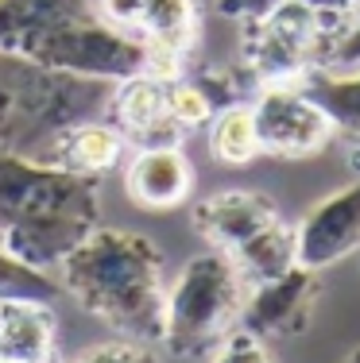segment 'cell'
Segmentation results:
<instances>
[{
  "mask_svg": "<svg viewBox=\"0 0 360 363\" xmlns=\"http://www.w3.org/2000/svg\"><path fill=\"white\" fill-rule=\"evenodd\" d=\"M55 279L85 313L116 328L120 336L159 344L167 306V259L143 232L97 224L82 244L62 255Z\"/></svg>",
  "mask_w": 360,
  "mask_h": 363,
  "instance_id": "1",
  "label": "cell"
},
{
  "mask_svg": "<svg viewBox=\"0 0 360 363\" xmlns=\"http://www.w3.org/2000/svg\"><path fill=\"white\" fill-rule=\"evenodd\" d=\"M101 224V178L39 155L0 151V244L39 271H55Z\"/></svg>",
  "mask_w": 360,
  "mask_h": 363,
  "instance_id": "2",
  "label": "cell"
},
{
  "mask_svg": "<svg viewBox=\"0 0 360 363\" xmlns=\"http://www.w3.org/2000/svg\"><path fill=\"white\" fill-rule=\"evenodd\" d=\"M0 50L97 82L151 70V50L101 20L93 0H0Z\"/></svg>",
  "mask_w": 360,
  "mask_h": 363,
  "instance_id": "3",
  "label": "cell"
},
{
  "mask_svg": "<svg viewBox=\"0 0 360 363\" xmlns=\"http://www.w3.org/2000/svg\"><path fill=\"white\" fill-rule=\"evenodd\" d=\"M356 12L349 0H279L263 16L240 23V66L256 85L302 82L314 70H333Z\"/></svg>",
  "mask_w": 360,
  "mask_h": 363,
  "instance_id": "4",
  "label": "cell"
},
{
  "mask_svg": "<svg viewBox=\"0 0 360 363\" xmlns=\"http://www.w3.org/2000/svg\"><path fill=\"white\" fill-rule=\"evenodd\" d=\"M113 82L58 74L0 50V151L36 155L66 124L105 108Z\"/></svg>",
  "mask_w": 360,
  "mask_h": 363,
  "instance_id": "5",
  "label": "cell"
},
{
  "mask_svg": "<svg viewBox=\"0 0 360 363\" xmlns=\"http://www.w3.org/2000/svg\"><path fill=\"white\" fill-rule=\"evenodd\" d=\"M248 286L252 282L225 252L209 247L194 255L167 290L159 344L178 359L209 356L213 344L240 321Z\"/></svg>",
  "mask_w": 360,
  "mask_h": 363,
  "instance_id": "6",
  "label": "cell"
},
{
  "mask_svg": "<svg viewBox=\"0 0 360 363\" xmlns=\"http://www.w3.org/2000/svg\"><path fill=\"white\" fill-rule=\"evenodd\" d=\"M194 228L244 271L248 282L276 279L295 267V228L279 205L256 189H221L194 205Z\"/></svg>",
  "mask_w": 360,
  "mask_h": 363,
  "instance_id": "7",
  "label": "cell"
},
{
  "mask_svg": "<svg viewBox=\"0 0 360 363\" xmlns=\"http://www.w3.org/2000/svg\"><path fill=\"white\" fill-rule=\"evenodd\" d=\"M101 20L151 50V74L175 77L190 66L202 31L198 0H93Z\"/></svg>",
  "mask_w": 360,
  "mask_h": 363,
  "instance_id": "8",
  "label": "cell"
},
{
  "mask_svg": "<svg viewBox=\"0 0 360 363\" xmlns=\"http://www.w3.org/2000/svg\"><path fill=\"white\" fill-rule=\"evenodd\" d=\"M260 135V151L271 159H310L329 147L337 135L329 112H325L298 82L260 85L248 101Z\"/></svg>",
  "mask_w": 360,
  "mask_h": 363,
  "instance_id": "9",
  "label": "cell"
},
{
  "mask_svg": "<svg viewBox=\"0 0 360 363\" xmlns=\"http://www.w3.org/2000/svg\"><path fill=\"white\" fill-rule=\"evenodd\" d=\"M318 271L310 267H287L276 279H263L248 286L244 309H240V321L248 333L263 336V340H295L302 336L314 321V306H318Z\"/></svg>",
  "mask_w": 360,
  "mask_h": 363,
  "instance_id": "10",
  "label": "cell"
},
{
  "mask_svg": "<svg viewBox=\"0 0 360 363\" xmlns=\"http://www.w3.org/2000/svg\"><path fill=\"white\" fill-rule=\"evenodd\" d=\"M360 247V174L349 186L322 197L295 228V259L298 267L325 271L349 259Z\"/></svg>",
  "mask_w": 360,
  "mask_h": 363,
  "instance_id": "11",
  "label": "cell"
},
{
  "mask_svg": "<svg viewBox=\"0 0 360 363\" xmlns=\"http://www.w3.org/2000/svg\"><path fill=\"white\" fill-rule=\"evenodd\" d=\"M105 120L128 140V147H156V143H186V132L170 120L167 108V77L143 70L113 82L105 97Z\"/></svg>",
  "mask_w": 360,
  "mask_h": 363,
  "instance_id": "12",
  "label": "cell"
},
{
  "mask_svg": "<svg viewBox=\"0 0 360 363\" xmlns=\"http://www.w3.org/2000/svg\"><path fill=\"white\" fill-rule=\"evenodd\" d=\"M124 194L132 205L151 213H167L186 205L194 194V162L178 143L136 147L132 162L124 167Z\"/></svg>",
  "mask_w": 360,
  "mask_h": 363,
  "instance_id": "13",
  "label": "cell"
},
{
  "mask_svg": "<svg viewBox=\"0 0 360 363\" xmlns=\"http://www.w3.org/2000/svg\"><path fill=\"white\" fill-rule=\"evenodd\" d=\"M124 147H128V140L109 124V120L85 116L78 124H66L58 135H50L36 155L47 162H55V167H62V170H74V174L105 178L109 170L120 167Z\"/></svg>",
  "mask_w": 360,
  "mask_h": 363,
  "instance_id": "14",
  "label": "cell"
},
{
  "mask_svg": "<svg viewBox=\"0 0 360 363\" xmlns=\"http://www.w3.org/2000/svg\"><path fill=\"white\" fill-rule=\"evenodd\" d=\"M0 359H58V317L50 301H0Z\"/></svg>",
  "mask_w": 360,
  "mask_h": 363,
  "instance_id": "15",
  "label": "cell"
},
{
  "mask_svg": "<svg viewBox=\"0 0 360 363\" xmlns=\"http://www.w3.org/2000/svg\"><path fill=\"white\" fill-rule=\"evenodd\" d=\"M298 85L329 112L337 135L360 147V66H353V70H314Z\"/></svg>",
  "mask_w": 360,
  "mask_h": 363,
  "instance_id": "16",
  "label": "cell"
},
{
  "mask_svg": "<svg viewBox=\"0 0 360 363\" xmlns=\"http://www.w3.org/2000/svg\"><path fill=\"white\" fill-rule=\"evenodd\" d=\"M205 132H209V155L217 162H225V167H248V162H256L263 155L248 101L221 108L217 116L205 124Z\"/></svg>",
  "mask_w": 360,
  "mask_h": 363,
  "instance_id": "17",
  "label": "cell"
},
{
  "mask_svg": "<svg viewBox=\"0 0 360 363\" xmlns=\"http://www.w3.org/2000/svg\"><path fill=\"white\" fill-rule=\"evenodd\" d=\"M62 294L58 279L50 271H39V267L23 263L20 255H12L4 244H0V301L4 298H36V301H50Z\"/></svg>",
  "mask_w": 360,
  "mask_h": 363,
  "instance_id": "18",
  "label": "cell"
},
{
  "mask_svg": "<svg viewBox=\"0 0 360 363\" xmlns=\"http://www.w3.org/2000/svg\"><path fill=\"white\" fill-rule=\"evenodd\" d=\"M209 363H276V356H271L263 336L248 333L244 325H233L209 348Z\"/></svg>",
  "mask_w": 360,
  "mask_h": 363,
  "instance_id": "19",
  "label": "cell"
},
{
  "mask_svg": "<svg viewBox=\"0 0 360 363\" xmlns=\"http://www.w3.org/2000/svg\"><path fill=\"white\" fill-rule=\"evenodd\" d=\"M70 363H163L159 352L148 340H132V336H116V340H101L82 348Z\"/></svg>",
  "mask_w": 360,
  "mask_h": 363,
  "instance_id": "20",
  "label": "cell"
},
{
  "mask_svg": "<svg viewBox=\"0 0 360 363\" xmlns=\"http://www.w3.org/2000/svg\"><path fill=\"white\" fill-rule=\"evenodd\" d=\"M279 0H217V12L225 16V20H256V16H263L268 8H276Z\"/></svg>",
  "mask_w": 360,
  "mask_h": 363,
  "instance_id": "21",
  "label": "cell"
},
{
  "mask_svg": "<svg viewBox=\"0 0 360 363\" xmlns=\"http://www.w3.org/2000/svg\"><path fill=\"white\" fill-rule=\"evenodd\" d=\"M341 363H360V344H356V348H353V352H349V356H345V359H341Z\"/></svg>",
  "mask_w": 360,
  "mask_h": 363,
  "instance_id": "22",
  "label": "cell"
},
{
  "mask_svg": "<svg viewBox=\"0 0 360 363\" xmlns=\"http://www.w3.org/2000/svg\"><path fill=\"white\" fill-rule=\"evenodd\" d=\"M0 363H58V359H0Z\"/></svg>",
  "mask_w": 360,
  "mask_h": 363,
  "instance_id": "23",
  "label": "cell"
},
{
  "mask_svg": "<svg viewBox=\"0 0 360 363\" xmlns=\"http://www.w3.org/2000/svg\"><path fill=\"white\" fill-rule=\"evenodd\" d=\"M349 4H356V8H360V0H349Z\"/></svg>",
  "mask_w": 360,
  "mask_h": 363,
  "instance_id": "24",
  "label": "cell"
}]
</instances>
